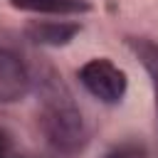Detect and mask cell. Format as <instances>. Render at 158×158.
<instances>
[{
    "label": "cell",
    "mask_w": 158,
    "mask_h": 158,
    "mask_svg": "<svg viewBox=\"0 0 158 158\" xmlns=\"http://www.w3.org/2000/svg\"><path fill=\"white\" fill-rule=\"evenodd\" d=\"M126 44L133 52V57L141 62V67L146 69L153 94H156V109H158V42L148 37H126Z\"/></svg>",
    "instance_id": "8992f818"
},
{
    "label": "cell",
    "mask_w": 158,
    "mask_h": 158,
    "mask_svg": "<svg viewBox=\"0 0 158 158\" xmlns=\"http://www.w3.org/2000/svg\"><path fill=\"white\" fill-rule=\"evenodd\" d=\"M32 91L30 67L7 47L0 44V106L22 101Z\"/></svg>",
    "instance_id": "3957f363"
},
{
    "label": "cell",
    "mask_w": 158,
    "mask_h": 158,
    "mask_svg": "<svg viewBox=\"0 0 158 158\" xmlns=\"http://www.w3.org/2000/svg\"><path fill=\"white\" fill-rule=\"evenodd\" d=\"M81 32L77 20H32L25 25V37L40 47H67Z\"/></svg>",
    "instance_id": "277c9868"
},
{
    "label": "cell",
    "mask_w": 158,
    "mask_h": 158,
    "mask_svg": "<svg viewBox=\"0 0 158 158\" xmlns=\"http://www.w3.org/2000/svg\"><path fill=\"white\" fill-rule=\"evenodd\" d=\"M32 89L37 94V126L47 143L67 156L79 153L89 141V128L62 74L44 64L32 72Z\"/></svg>",
    "instance_id": "6da1fadb"
},
{
    "label": "cell",
    "mask_w": 158,
    "mask_h": 158,
    "mask_svg": "<svg viewBox=\"0 0 158 158\" xmlns=\"http://www.w3.org/2000/svg\"><path fill=\"white\" fill-rule=\"evenodd\" d=\"M10 7L32 15H52V17H79L94 10L89 0H10Z\"/></svg>",
    "instance_id": "5b68a950"
},
{
    "label": "cell",
    "mask_w": 158,
    "mask_h": 158,
    "mask_svg": "<svg viewBox=\"0 0 158 158\" xmlns=\"http://www.w3.org/2000/svg\"><path fill=\"white\" fill-rule=\"evenodd\" d=\"M101 158H146V146L138 141H121L109 146L101 153Z\"/></svg>",
    "instance_id": "52a82bcc"
},
{
    "label": "cell",
    "mask_w": 158,
    "mask_h": 158,
    "mask_svg": "<svg viewBox=\"0 0 158 158\" xmlns=\"http://www.w3.org/2000/svg\"><path fill=\"white\" fill-rule=\"evenodd\" d=\"M77 79H79V84L84 86V91L89 96H94L96 101H101L106 106L121 104L126 91H128L126 72L118 64H114L109 57H91V59H86L79 67Z\"/></svg>",
    "instance_id": "7a4b0ae2"
},
{
    "label": "cell",
    "mask_w": 158,
    "mask_h": 158,
    "mask_svg": "<svg viewBox=\"0 0 158 158\" xmlns=\"http://www.w3.org/2000/svg\"><path fill=\"white\" fill-rule=\"evenodd\" d=\"M0 153H2V141H0Z\"/></svg>",
    "instance_id": "ba28073f"
}]
</instances>
